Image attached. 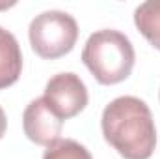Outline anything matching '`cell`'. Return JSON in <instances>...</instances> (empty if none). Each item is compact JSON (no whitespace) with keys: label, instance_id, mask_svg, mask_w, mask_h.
<instances>
[{"label":"cell","instance_id":"obj_3","mask_svg":"<svg viewBox=\"0 0 160 159\" xmlns=\"http://www.w3.org/2000/svg\"><path fill=\"white\" fill-rule=\"evenodd\" d=\"M28 38L38 56L54 60L67 54L75 47L78 25L73 15L60 9H48L32 19Z\"/></svg>","mask_w":160,"mask_h":159},{"label":"cell","instance_id":"obj_4","mask_svg":"<svg viewBox=\"0 0 160 159\" xmlns=\"http://www.w3.org/2000/svg\"><path fill=\"white\" fill-rule=\"evenodd\" d=\"M45 101L62 120L73 118L88 105V88L77 73H58L45 86Z\"/></svg>","mask_w":160,"mask_h":159},{"label":"cell","instance_id":"obj_2","mask_svg":"<svg viewBox=\"0 0 160 159\" xmlns=\"http://www.w3.org/2000/svg\"><path fill=\"white\" fill-rule=\"evenodd\" d=\"M136 52L130 40L119 30L104 28L91 34L82 51V62L101 84H118L134 68Z\"/></svg>","mask_w":160,"mask_h":159},{"label":"cell","instance_id":"obj_6","mask_svg":"<svg viewBox=\"0 0 160 159\" xmlns=\"http://www.w3.org/2000/svg\"><path fill=\"white\" fill-rule=\"evenodd\" d=\"M22 69V52L17 38L0 26V90L15 84Z\"/></svg>","mask_w":160,"mask_h":159},{"label":"cell","instance_id":"obj_1","mask_svg":"<svg viewBox=\"0 0 160 159\" xmlns=\"http://www.w3.org/2000/svg\"><path fill=\"white\" fill-rule=\"evenodd\" d=\"M106 142L125 159H149L157 146L155 120L140 97L121 96L110 101L101 118Z\"/></svg>","mask_w":160,"mask_h":159},{"label":"cell","instance_id":"obj_5","mask_svg":"<svg viewBox=\"0 0 160 159\" xmlns=\"http://www.w3.org/2000/svg\"><path fill=\"white\" fill-rule=\"evenodd\" d=\"M22 127H24V135L32 142L39 146H50L60 139L63 120L48 107L45 97H38L30 101V105L24 109Z\"/></svg>","mask_w":160,"mask_h":159},{"label":"cell","instance_id":"obj_7","mask_svg":"<svg viewBox=\"0 0 160 159\" xmlns=\"http://www.w3.org/2000/svg\"><path fill=\"white\" fill-rule=\"evenodd\" d=\"M134 25L142 36L160 51V0H147L134 9Z\"/></svg>","mask_w":160,"mask_h":159},{"label":"cell","instance_id":"obj_9","mask_svg":"<svg viewBox=\"0 0 160 159\" xmlns=\"http://www.w3.org/2000/svg\"><path fill=\"white\" fill-rule=\"evenodd\" d=\"M6 127H8V120H6V112H4V109L0 107V139L4 137V133H6Z\"/></svg>","mask_w":160,"mask_h":159},{"label":"cell","instance_id":"obj_8","mask_svg":"<svg viewBox=\"0 0 160 159\" xmlns=\"http://www.w3.org/2000/svg\"><path fill=\"white\" fill-rule=\"evenodd\" d=\"M43 159H93L91 154L73 139H58L50 146H47Z\"/></svg>","mask_w":160,"mask_h":159}]
</instances>
